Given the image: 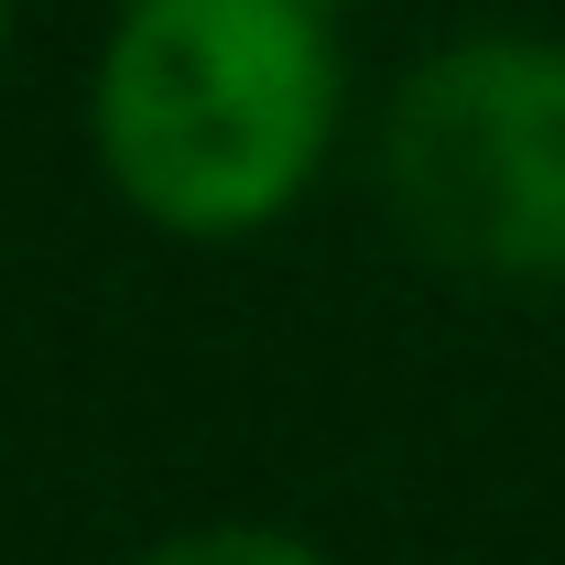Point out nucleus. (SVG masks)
<instances>
[{
  "label": "nucleus",
  "instance_id": "nucleus-1",
  "mask_svg": "<svg viewBox=\"0 0 565 565\" xmlns=\"http://www.w3.org/2000/svg\"><path fill=\"white\" fill-rule=\"evenodd\" d=\"M349 141V44L294 0H120L87 66V163L163 239H262Z\"/></svg>",
  "mask_w": 565,
  "mask_h": 565
},
{
  "label": "nucleus",
  "instance_id": "nucleus-2",
  "mask_svg": "<svg viewBox=\"0 0 565 565\" xmlns=\"http://www.w3.org/2000/svg\"><path fill=\"white\" fill-rule=\"evenodd\" d=\"M381 217L446 282L555 294L565 282V33L468 22L392 76L370 120Z\"/></svg>",
  "mask_w": 565,
  "mask_h": 565
},
{
  "label": "nucleus",
  "instance_id": "nucleus-3",
  "mask_svg": "<svg viewBox=\"0 0 565 565\" xmlns=\"http://www.w3.org/2000/svg\"><path fill=\"white\" fill-rule=\"evenodd\" d=\"M120 565H338L305 522H262V511H217V522H174Z\"/></svg>",
  "mask_w": 565,
  "mask_h": 565
},
{
  "label": "nucleus",
  "instance_id": "nucleus-4",
  "mask_svg": "<svg viewBox=\"0 0 565 565\" xmlns=\"http://www.w3.org/2000/svg\"><path fill=\"white\" fill-rule=\"evenodd\" d=\"M294 11H316V22H349V11H370V0H294Z\"/></svg>",
  "mask_w": 565,
  "mask_h": 565
},
{
  "label": "nucleus",
  "instance_id": "nucleus-5",
  "mask_svg": "<svg viewBox=\"0 0 565 565\" xmlns=\"http://www.w3.org/2000/svg\"><path fill=\"white\" fill-rule=\"evenodd\" d=\"M11 33H22V22H11V0H0V76H11Z\"/></svg>",
  "mask_w": 565,
  "mask_h": 565
}]
</instances>
